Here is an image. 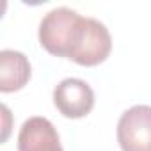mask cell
Segmentation results:
<instances>
[{"label":"cell","instance_id":"5b68a950","mask_svg":"<svg viewBox=\"0 0 151 151\" xmlns=\"http://www.w3.org/2000/svg\"><path fill=\"white\" fill-rule=\"evenodd\" d=\"M30 62L25 53L18 50L0 52V91L14 93L27 86L30 80Z\"/></svg>","mask_w":151,"mask_h":151},{"label":"cell","instance_id":"6da1fadb","mask_svg":"<svg viewBox=\"0 0 151 151\" xmlns=\"http://www.w3.org/2000/svg\"><path fill=\"white\" fill-rule=\"evenodd\" d=\"M37 36L48 53L71 59L80 66H98L112 50L110 32L100 20L82 16L69 7L48 11Z\"/></svg>","mask_w":151,"mask_h":151},{"label":"cell","instance_id":"3957f363","mask_svg":"<svg viewBox=\"0 0 151 151\" xmlns=\"http://www.w3.org/2000/svg\"><path fill=\"white\" fill-rule=\"evenodd\" d=\"M53 103L68 119L86 117L94 107V91L86 80L64 78L53 89Z\"/></svg>","mask_w":151,"mask_h":151},{"label":"cell","instance_id":"7a4b0ae2","mask_svg":"<svg viewBox=\"0 0 151 151\" xmlns=\"http://www.w3.org/2000/svg\"><path fill=\"white\" fill-rule=\"evenodd\" d=\"M117 142L123 151H151V105H133L121 114Z\"/></svg>","mask_w":151,"mask_h":151},{"label":"cell","instance_id":"8992f818","mask_svg":"<svg viewBox=\"0 0 151 151\" xmlns=\"http://www.w3.org/2000/svg\"><path fill=\"white\" fill-rule=\"evenodd\" d=\"M2 112H4V116H6V128H4V135H2V140H6V139H7V135H9V128H7V119H9V110H7V107H6V105H2Z\"/></svg>","mask_w":151,"mask_h":151},{"label":"cell","instance_id":"277c9868","mask_svg":"<svg viewBox=\"0 0 151 151\" xmlns=\"http://www.w3.org/2000/svg\"><path fill=\"white\" fill-rule=\"evenodd\" d=\"M18 151H64L55 126L41 116L29 117L18 133Z\"/></svg>","mask_w":151,"mask_h":151}]
</instances>
